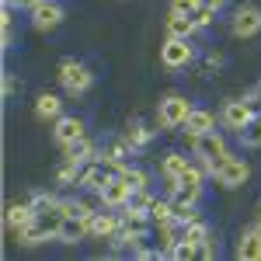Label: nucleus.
Returning <instances> with one entry per match:
<instances>
[{"label": "nucleus", "instance_id": "f257e3e1", "mask_svg": "<svg viewBox=\"0 0 261 261\" xmlns=\"http://www.w3.org/2000/svg\"><path fill=\"white\" fill-rule=\"evenodd\" d=\"M32 209H35V216H32V223L18 233V244L35 247V244H45V241H60L63 220H66L60 199H53V195L39 192V195H32Z\"/></svg>", "mask_w": 261, "mask_h": 261}, {"label": "nucleus", "instance_id": "f03ea898", "mask_svg": "<svg viewBox=\"0 0 261 261\" xmlns=\"http://www.w3.org/2000/svg\"><path fill=\"white\" fill-rule=\"evenodd\" d=\"M192 157L213 174L216 167H220L226 157H230V146H226V140H223V133H216V129H209V133H202V136H195L192 140Z\"/></svg>", "mask_w": 261, "mask_h": 261}, {"label": "nucleus", "instance_id": "7ed1b4c3", "mask_svg": "<svg viewBox=\"0 0 261 261\" xmlns=\"http://www.w3.org/2000/svg\"><path fill=\"white\" fill-rule=\"evenodd\" d=\"M56 81H60V87L70 94V98H81V94H87L91 91V84H94V73L84 66L81 60H73V56H66V60L56 66Z\"/></svg>", "mask_w": 261, "mask_h": 261}, {"label": "nucleus", "instance_id": "20e7f679", "mask_svg": "<svg viewBox=\"0 0 261 261\" xmlns=\"http://www.w3.org/2000/svg\"><path fill=\"white\" fill-rule=\"evenodd\" d=\"M192 108H195V105L185 98V94H178V91H174V94H164L161 105H157V122H161V129H164V133L181 129Z\"/></svg>", "mask_w": 261, "mask_h": 261}, {"label": "nucleus", "instance_id": "39448f33", "mask_svg": "<svg viewBox=\"0 0 261 261\" xmlns=\"http://www.w3.org/2000/svg\"><path fill=\"white\" fill-rule=\"evenodd\" d=\"M192 60H195L192 39H181V35H167L164 39V45H161V66L164 70H185Z\"/></svg>", "mask_w": 261, "mask_h": 261}, {"label": "nucleus", "instance_id": "423d86ee", "mask_svg": "<svg viewBox=\"0 0 261 261\" xmlns=\"http://www.w3.org/2000/svg\"><path fill=\"white\" fill-rule=\"evenodd\" d=\"M251 119H254V108H251L247 98H233L220 108V125L226 133H237V136H241L244 129L251 125Z\"/></svg>", "mask_w": 261, "mask_h": 261}, {"label": "nucleus", "instance_id": "0eeeda50", "mask_svg": "<svg viewBox=\"0 0 261 261\" xmlns=\"http://www.w3.org/2000/svg\"><path fill=\"white\" fill-rule=\"evenodd\" d=\"M213 178H216V185L220 188H241V185H247V178H251V164L244 161V157H226V161L213 171Z\"/></svg>", "mask_w": 261, "mask_h": 261}, {"label": "nucleus", "instance_id": "6e6552de", "mask_svg": "<svg viewBox=\"0 0 261 261\" xmlns=\"http://www.w3.org/2000/svg\"><path fill=\"white\" fill-rule=\"evenodd\" d=\"M122 226V213L119 209H108V205H98L91 213V241H112Z\"/></svg>", "mask_w": 261, "mask_h": 261}, {"label": "nucleus", "instance_id": "1a4fd4ad", "mask_svg": "<svg viewBox=\"0 0 261 261\" xmlns=\"http://www.w3.org/2000/svg\"><path fill=\"white\" fill-rule=\"evenodd\" d=\"M28 21L35 32H53L63 24V7L56 0H39L35 7H28Z\"/></svg>", "mask_w": 261, "mask_h": 261}, {"label": "nucleus", "instance_id": "9d476101", "mask_svg": "<svg viewBox=\"0 0 261 261\" xmlns=\"http://www.w3.org/2000/svg\"><path fill=\"white\" fill-rule=\"evenodd\" d=\"M230 32L237 35V39H254L261 32V7L254 4H244L233 11V21H230Z\"/></svg>", "mask_w": 261, "mask_h": 261}, {"label": "nucleus", "instance_id": "9b49d317", "mask_svg": "<svg viewBox=\"0 0 261 261\" xmlns=\"http://www.w3.org/2000/svg\"><path fill=\"white\" fill-rule=\"evenodd\" d=\"M129 199H133V185L122 178L119 171H115V174L108 178V185L98 192V202H101V205H108V209H122Z\"/></svg>", "mask_w": 261, "mask_h": 261}, {"label": "nucleus", "instance_id": "f8f14e48", "mask_svg": "<svg viewBox=\"0 0 261 261\" xmlns=\"http://www.w3.org/2000/svg\"><path fill=\"white\" fill-rule=\"evenodd\" d=\"M112 174H115V167H112V164L91 161V164H87V167L81 171V181H77V188H81V192H94V195H98L101 188L108 185V178H112Z\"/></svg>", "mask_w": 261, "mask_h": 261}, {"label": "nucleus", "instance_id": "ddd939ff", "mask_svg": "<svg viewBox=\"0 0 261 261\" xmlns=\"http://www.w3.org/2000/svg\"><path fill=\"white\" fill-rule=\"evenodd\" d=\"M87 133H84V119L77 115H60V119L53 122V140L60 143V146H70V143L84 140Z\"/></svg>", "mask_w": 261, "mask_h": 261}, {"label": "nucleus", "instance_id": "4468645a", "mask_svg": "<svg viewBox=\"0 0 261 261\" xmlns=\"http://www.w3.org/2000/svg\"><path fill=\"white\" fill-rule=\"evenodd\" d=\"M209 129H216V115H213L209 108H192L188 119H185V125H181V133H185L188 140H195V136L209 133Z\"/></svg>", "mask_w": 261, "mask_h": 261}, {"label": "nucleus", "instance_id": "2eb2a0df", "mask_svg": "<svg viewBox=\"0 0 261 261\" xmlns=\"http://www.w3.org/2000/svg\"><path fill=\"white\" fill-rule=\"evenodd\" d=\"M233 254L241 261H261V223L251 226V230H244L241 237H237V251Z\"/></svg>", "mask_w": 261, "mask_h": 261}, {"label": "nucleus", "instance_id": "dca6fc26", "mask_svg": "<svg viewBox=\"0 0 261 261\" xmlns=\"http://www.w3.org/2000/svg\"><path fill=\"white\" fill-rule=\"evenodd\" d=\"M91 237V216H66L60 230V241L63 244H77Z\"/></svg>", "mask_w": 261, "mask_h": 261}, {"label": "nucleus", "instance_id": "f3484780", "mask_svg": "<svg viewBox=\"0 0 261 261\" xmlns=\"http://www.w3.org/2000/svg\"><path fill=\"white\" fill-rule=\"evenodd\" d=\"M63 161H73V164H81V167H87L91 161H98V146L84 136V140L70 143V146H63Z\"/></svg>", "mask_w": 261, "mask_h": 261}, {"label": "nucleus", "instance_id": "a211bd4d", "mask_svg": "<svg viewBox=\"0 0 261 261\" xmlns=\"http://www.w3.org/2000/svg\"><path fill=\"white\" fill-rule=\"evenodd\" d=\"M32 216H35L32 202H14V205H7V213H4V223H7V230H14V237H18L21 230L32 223Z\"/></svg>", "mask_w": 261, "mask_h": 261}, {"label": "nucleus", "instance_id": "6ab92c4d", "mask_svg": "<svg viewBox=\"0 0 261 261\" xmlns=\"http://www.w3.org/2000/svg\"><path fill=\"white\" fill-rule=\"evenodd\" d=\"M63 115V101H60V94H39L35 98V119L39 122H56Z\"/></svg>", "mask_w": 261, "mask_h": 261}, {"label": "nucleus", "instance_id": "aec40b11", "mask_svg": "<svg viewBox=\"0 0 261 261\" xmlns=\"http://www.w3.org/2000/svg\"><path fill=\"white\" fill-rule=\"evenodd\" d=\"M192 157H185V153H164L161 157V174H164V181H178L188 167H192Z\"/></svg>", "mask_w": 261, "mask_h": 261}, {"label": "nucleus", "instance_id": "412c9836", "mask_svg": "<svg viewBox=\"0 0 261 261\" xmlns=\"http://www.w3.org/2000/svg\"><path fill=\"white\" fill-rule=\"evenodd\" d=\"M164 32H167V35H181V39H192L199 28H195L192 14H178V11H171L167 21H164Z\"/></svg>", "mask_w": 261, "mask_h": 261}, {"label": "nucleus", "instance_id": "4be33fe9", "mask_svg": "<svg viewBox=\"0 0 261 261\" xmlns=\"http://www.w3.org/2000/svg\"><path fill=\"white\" fill-rule=\"evenodd\" d=\"M133 153V146L125 143V136L122 140H112L105 150H98V161H105V164H112V167H119V164H125V157Z\"/></svg>", "mask_w": 261, "mask_h": 261}, {"label": "nucleus", "instance_id": "5701e85b", "mask_svg": "<svg viewBox=\"0 0 261 261\" xmlns=\"http://www.w3.org/2000/svg\"><path fill=\"white\" fill-rule=\"evenodd\" d=\"M150 140H153V129H150L146 122H140V119L129 122V129H125V143H129L133 150H143V146H150Z\"/></svg>", "mask_w": 261, "mask_h": 261}, {"label": "nucleus", "instance_id": "b1692460", "mask_svg": "<svg viewBox=\"0 0 261 261\" xmlns=\"http://www.w3.org/2000/svg\"><path fill=\"white\" fill-rule=\"evenodd\" d=\"M150 220H153V226L157 223H174V202H171V195L167 199H157L153 195V202H150Z\"/></svg>", "mask_w": 261, "mask_h": 261}, {"label": "nucleus", "instance_id": "393cba45", "mask_svg": "<svg viewBox=\"0 0 261 261\" xmlns=\"http://www.w3.org/2000/svg\"><path fill=\"white\" fill-rule=\"evenodd\" d=\"M115 171H119L122 178L133 185V192H136V188H150V174H146L143 167H133V164H119Z\"/></svg>", "mask_w": 261, "mask_h": 261}, {"label": "nucleus", "instance_id": "a878e982", "mask_svg": "<svg viewBox=\"0 0 261 261\" xmlns=\"http://www.w3.org/2000/svg\"><path fill=\"white\" fill-rule=\"evenodd\" d=\"M81 164H73V161H63V167L60 171H56V181H60V185H77V181H81Z\"/></svg>", "mask_w": 261, "mask_h": 261}, {"label": "nucleus", "instance_id": "bb28decb", "mask_svg": "<svg viewBox=\"0 0 261 261\" xmlns=\"http://www.w3.org/2000/svg\"><path fill=\"white\" fill-rule=\"evenodd\" d=\"M0 24H4V49H11V45H14V7H11V4H4Z\"/></svg>", "mask_w": 261, "mask_h": 261}, {"label": "nucleus", "instance_id": "cd10ccee", "mask_svg": "<svg viewBox=\"0 0 261 261\" xmlns=\"http://www.w3.org/2000/svg\"><path fill=\"white\" fill-rule=\"evenodd\" d=\"M216 14H220V11H216V7H209V4L202 0V7L192 14V21H195V28H209V24L216 21Z\"/></svg>", "mask_w": 261, "mask_h": 261}, {"label": "nucleus", "instance_id": "c85d7f7f", "mask_svg": "<svg viewBox=\"0 0 261 261\" xmlns=\"http://www.w3.org/2000/svg\"><path fill=\"white\" fill-rule=\"evenodd\" d=\"M241 140L247 143V146H261V115H254V119H251V125L241 133Z\"/></svg>", "mask_w": 261, "mask_h": 261}, {"label": "nucleus", "instance_id": "c756f323", "mask_svg": "<svg viewBox=\"0 0 261 261\" xmlns=\"http://www.w3.org/2000/svg\"><path fill=\"white\" fill-rule=\"evenodd\" d=\"M171 258H178V261L199 258V247H195V244H188V241H178V244H174V251H171Z\"/></svg>", "mask_w": 261, "mask_h": 261}, {"label": "nucleus", "instance_id": "7c9ffc66", "mask_svg": "<svg viewBox=\"0 0 261 261\" xmlns=\"http://www.w3.org/2000/svg\"><path fill=\"white\" fill-rule=\"evenodd\" d=\"M202 7V0H171V11H178V14H195Z\"/></svg>", "mask_w": 261, "mask_h": 261}, {"label": "nucleus", "instance_id": "2f4dec72", "mask_svg": "<svg viewBox=\"0 0 261 261\" xmlns=\"http://www.w3.org/2000/svg\"><path fill=\"white\" fill-rule=\"evenodd\" d=\"M14 91H18V81H14V73H4V101L14 98Z\"/></svg>", "mask_w": 261, "mask_h": 261}, {"label": "nucleus", "instance_id": "473e14b6", "mask_svg": "<svg viewBox=\"0 0 261 261\" xmlns=\"http://www.w3.org/2000/svg\"><path fill=\"white\" fill-rule=\"evenodd\" d=\"M247 101H251V108H254V115H261V84L247 94Z\"/></svg>", "mask_w": 261, "mask_h": 261}, {"label": "nucleus", "instance_id": "72a5a7b5", "mask_svg": "<svg viewBox=\"0 0 261 261\" xmlns=\"http://www.w3.org/2000/svg\"><path fill=\"white\" fill-rule=\"evenodd\" d=\"M4 4H11V7H24V11H28V7H35L39 0H4Z\"/></svg>", "mask_w": 261, "mask_h": 261}, {"label": "nucleus", "instance_id": "f704fd0d", "mask_svg": "<svg viewBox=\"0 0 261 261\" xmlns=\"http://www.w3.org/2000/svg\"><path fill=\"white\" fill-rule=\"evenodd\" d=\"M205 4H209V7H216V11H223V7H226V0H205Z\"/></svg>", "mask_w": 261, "mask_h": 261}, {"label": "nucleus", "instance_id": "c9c22d12", "mask_svg": "<svg viewBox=\"0 0 261 261\" xmlns=\"http://www.w3.org/2000/svg\"><path fill=\"white\" fill-rule=\"evenodd\" d=\"M258 223H261V205H258Z\"/></svg>", "mask_w": 261, "mask_h": 261}]
</instances>
